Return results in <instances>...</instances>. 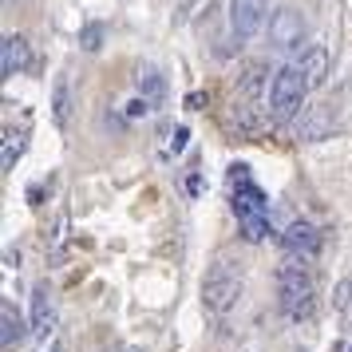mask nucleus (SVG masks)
Returning <instances> with one entry per match:
<instances>
[{
  "label": "nucleus",
  "instance_id": "obj_1",
  "mask_svg": "<svg viewBox=\"0 0 352 352\" xmlns=\"http://www.w3.org/2000/svg\"><path fill=\"white\" fill-rule=\"evenodd\" d=\"M277 301L281 313L289 320H305L317 305V285H313V273L301 257H285L281 270H277Z\"/></svg>",
  "mask_w": 352,
  "mask_h": 352
},
{
  "label": "nucleus",
  "instance_id": "obj_2",
  "mask_svg": "<svg viewBox=\"0 0 352 352\" xmlns=\"http://www.w3.org/2000/svg\"><path fill=\"white\" fill-rule=\"evenodd\" d=\"M305 96H309V80H305L301 64H285L273 72L270 80V115L273 123H285L305 107Z\"/></svg>",
  "mask_w": 352,
  "mask_h": 352
},
{
  "label": "nucleus",
  "instance_id": "obj_3",
  "mask_svg": "<svg viewBox=\"0 0 352 352\" xmlns=\"http://www.w3.org/2000/svg\"><path fill=\"white\" fill-rule=\"evenodd\" d=\"M241 297V273L230 261H218L202 281V305L210 313H230Z\"/></svg>",
  "mask_w": 352,
  "mask_h": 352
},
{
  "label": "nucleus",
  "instance_id": "obj_4",
  "mask_svg": "<svg viewBox=\"0 0 352 352\" xmlns=\"http://www.w3.org/2000/svg\"><path fill=\"white\" fill-rule=\"evenodd\" d=\"M230 202H234L238 222H250V218H270V198H265V190L250 178V166H241V162L234 166V175H230Z\"/></svg>",
  "mask_w": 352,
  "mask_h": 352
},
{
  "label": "nucleus",
  "instance_id": "obj_5",
  "mask_svg": "<svg viewBox=\"0 0 352 352\" xmlns=\"http://www.w3.org/2000/svg\"><path fill=\"white\" fill-rule=\"evenodd\" d=\"M257 91H261V64L241 67L238 83H234V115H238L241 131L257 127Z\"/></svg>",
  "mask_w": 352,
  "mask_h": 352
},
{
  "label": "nucleus",
  "instance_id": "obj_6",
  "mask_svg": "<svg viewBox=\"0 0 352 352\" xmlns=\"http://www.w3.org/2000/svg\"><path fill=\"white\" fill-rule=\"evenodd\" d=\"M305 16L297 12V8H277L270 16V44L277 52H289V48H301L305 40Z\"/></svg>",
  "mask_w": 352,
  "mask_h": 352
},
{
  "label": "nucleus",
  "instance_id": "obj_7",
  "mask_svg": "<svg viewBox=\"0 0 352 352\" xmlns=\"http://www.w3.org/2000/svg\"><path fill=\"white\" fill-rule=\"evenodd\" d=\"M265 8H270V0H230V28H234V36L250 40V36L261 32Z\"/></svg>",
  "mask_w": 352,
  "mask_h": 352
},
{
  "label": "nucleus",
  "instance_id": "obj_8",
  "mask_svg": "<svg viewBox=\"0 0 352 352\" xmlns=\"http://www.w3.org/2000/svg\"><path fill=\"white\" fill-rule=\"evenodd\" d=\"M281 241H285L289 257H301V261H309V257L320 254V234H317V226L305 222V218L289 222V230L281 234Z\"/></svg>",
  "mask_w": 352,
  "mask_h": 352
},
{
  "label": "nucleus",
  "instance_id": "obj_9",
  "mask_svg": "<svg viewBox=\"0 0 352 352\" xmlns=\"http://www.w3.org/2000/svg\"><path fill=\"white\" fill-rule=\"evenodd\" d=\"M52 329H56V301H52L48 285H36L32 289V333L48 336Z\"/></svg>",
  "mask_w": 352,
  "mask_h": 352
},
{
  "label": "nucleus",
  "instance_id": "obj_10",
  "mask_svg": "<svg viewBox=\"0 0 352 352\" xmlns=\"http://www.w3.org/2000/svg\"><path fill=\"white\" fill-rule=\"evenodd\" d=\"M28 67V40L24 36H4V44H0V76L8 80V76H16Z\"/></svg>",
  "mask_w": 352,
  "mask_h": 352
},
{
  "label": "nucleus",
  "instance_id": "obj_11",
  "mask_svg": "<svg viewBox=\"0 0 352 352\" xmlns=\"http://www.w3.org/2000/svg\"><path fill=\"white\" fill-rule=\"evenodd\" d=\"M72 111H76L72 80H67V76H56V83H52V119H56L60 127H67V123H72Z\"/></svg>",
  "mask_w": 352,
  "mask_h": 352
},
{
  "label": "nucleus",
  "instance_id": "obj_12",
  "mask_svg": "<svg viewBox=\"0 0 352 352\" xmlns=\"http://www.w3.org/2000/svg\"><path fill=\"white\" fill-rule=\"evenodd\" d=\"M301 67H305V80H309V87H320V83L329 80V52L320 48H309L301 56Z\"/></svg>",
  "mask_w": 352,
  "mask_h": 352
},
{
  "label": "nucleus",
  "instance_id": "obj_13",
  "mask_svg": "<svg viewBox=\"0 0 352 352\" xmlns=\"http://www.w3.org/2000/svg\"><path fill=\"white\" fill-rule=\"evenodd\" d=\"M20 340H24V320L16 317V309L4 301L0 305V344L4 349H16Z\"/></svg>",
  "mask_w": 352,
  "mask_h": 352
},
{
  "label": "nucleus",
  "instance_id": "obj_14",
  "mask_svg": "<svg viewBox=\"0 0 352 352\" xmlns=\"http://www.w3.org/2000/svg\"><path fill=\"white\" fill-rule=\"evenodd\" d=\"M139 91H143L146 103H162L166 99V80H162V72L159 67H139Z\"/></svg>",
  "mask_w": 352,
  "mask_h": 352
},
{
  "label": "nucleus",
  "instance_id": "obj_15",
  "mask_svg": "<svg viewBox=\"0 0 352 352\" xmlns=\"http://www.w3.org/2000/svg\"><path fill=\"white\" fill-rule=\"evenodd\" d=\"M103 40H107V24L91 20V24H83V28H80V48L83 52H99V48H103Z\"/></svg>",
  "mask_w": 352,
  "mask_h": 352
},
{
  "label": "nucleus",
  "instance_id": "obj_16",
  "mask_svg": "<svg viewBox=\"0 0 352 352\" xmlns=\"http://www.w3.org/2000/svg\"><path fill=\"white\" fill-rule=\"evenodd\" d=\"M162 139H166V143H162V159H170V155H182V151H186V139H190V131L186 127H166L162 131Z\"/></svg>",
  "mask_w": 352,
  "mask_h": 352
},
{
  "label": "nucleus",
  "instance_id": "obj_17",
  "mask_svg": "<svg viewBox=\"0 0 352 352\" xmlns=\"http://www.w3.org/2000/svg\"><path fill=\"white\" fill-rule=\"evenodd\" d=\"M20 151H24V139L20 135H12V131H4V151H0V166L4 170H12L20 159Z\"/></svg>",
  "mask_w": 352,
  "mask_h": 352
},
{
  "label": "nucleus",
  "instance_id": "obj_18",
  "mask_svg": "<svg viewBox=\"0 0 352 352\" xmlns=\"http://www.w3.org/2000/svg\"><path fill=\"white\" fill-rule=\"evenodd\" d=\"M273 230H270V218H250V222H241V238L245 241H265Z\"/></svg>",
  "mask_w": 352,
  "mask_h": 352
},
{
  "label": "nucleus",
  "instance_id": "obj_19",
  "mask_svg": "<svg viewBox=\"0 0 352 352\" xmlns=\"http://www.w3.org/2000/svg\"><path fill=\"white\" fill-rule=\"evenodd\" d=\"M349 293H352L349 277H344V281H336V293H333V309H336V313H344V309H349Z\"/></svg>",
  "mask_w": 352,
  "mask_h": 352
},
{
  "label": "nucleus",
  "instance_id": "obj_20",
  "mask_svg": "<svg viewBox=\"0 0 352 352\" xmlns=\"http://www.w3.org/2000/svg\"><path fill=\"white\" fill-rule=\"evenodd\" d=\"M127 115H131V119H143V115H151V103H146L143 96L131 99V103H127Z\"/></svg>",
  "mask_w": 352,
  "mask_h": 352
},
{
  "label": "nucleus",
  "instance_id": "obj_21",
  "mask_svg": "<svg viewBox=\"0 0 352 352\" xmlns=\"http://www.w3.org/2000/svg\"><path fill=\"white\" fill-rule=\"evenodd\" d=\"M119 352H143V349H135V344H123V349H119Z\"/></svg>",
  "mask_w": 352,
  "mask_h": 352
},
{
  "label": "nucleus",
  "instance_id": "obj_22",
  "mask_svg": "<svg viewBox=\"0 0 352 352\" xmlns=\"http://www.w3.org/2000/svg\"><path fill=\"white\" fill-rule=\"evenodd\" d=\"M301 352H305V349H301Z\"/></svg>",
  "mask_w": 352,
  "mask_h": 352
}]
</instances>
